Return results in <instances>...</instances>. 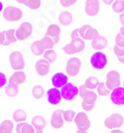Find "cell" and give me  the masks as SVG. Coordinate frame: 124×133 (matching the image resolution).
Wrapping results in <instances>:
<instances>
[{"mask_svg": "<svg viewBox=\"0 0 124 133\" xmlns=\"http://www.w3.org/2000/svg\"><path fill=\"white\" fill-rule=\"evenodd\" d=\"M79 96L81 97V107L85 111H90L93 109L94 103L97 99V94L93 90H89L85 87V84L79 87Z\"/></svg>", "mask_w": 124, "mask_h": 133, "instance_id": "6da1fadb", "label": "cell"}, {"mask_svg": "<svg viewBox=\"0 0 124 133\" xmlns=\"http://www.w3.org/2000/svg\"><path fill=\"white\" fill-rule=\"evenodd\" d=\"M85 41L81 39L80 37L77 39H73L68 44L64 46L63 51L67 54V55H73V54H78L85 50Z\"/></svg>", "mask_w": 124, "mask_h": 133, "instance_id": "7a4b0ae2", "label": "cell"}, {"mask_svg": "<svg viewBox=\"0 0 124 133\" xmlns=\"http://www.w3.org/2000/svg\"><path fill=\"white\" fill-rule=\"evenodd\" d=\"M107 57L101 51H96L90 57V65L94 70H103L107 65Z\"/></svg>", "mask_w": 124, "mask_h": 133, "instance_id": "3957f363", "label": "cell"}, {"mask_svg": "<svg viewBox=\"0 0 124 133\" xmlns=\"http://www.w3.org/2000/svg\"><path fill=\"white\" fill-rule=\"evenodd\" d=\"M61 94L63 99L72 101L79 94V88H78L73 83H68L64 88L61 89Z\"/></svg>", "mask_w": 124, "mask_h": 133, "instance_id": "277c9868", "label": "cell"}, {"mask_svg": "<svg viewBox=\"0 0 124 133\" xmlns=\"http://www.w3.org/2000/svg\"><path fill=\"white\" fill-rule=\"evenodd\" d=\"M23 16L21 9L14 6H7L3 9V17L8 22H16L19 21Z\"/></svg>", "mask_w": 124, "mask_h": 133, "instance_id": "5b68a950", "label": "cell"}, {"mask_svg": "<svg viewBox=\"0 0 124 133\" xmlns=\"http://www.w3.org/2000/svg\"><path fill=\"white\" fill-rule=\"evenodd\" d=\"M124 123V117L119 113H113L104 120V126L108 129H118Z\"/></svg>", "mask_w": 124, "mask_h": 133, "instance_id": "8992f818", "label": "cell"}, {"mask_svg": "<svg viewBox=\"0 0 124 133\" xmlns=\"http://www.w3.org/2000/svg\"><path fill=\"white\" fill-rule=\"evenodd\" d=\"M9 62L11 68L15 71H22L25 68V61H24V57H23L21 52H12L9 57Z\"/></svg>", "mask_w": 124, "mask_h": 133, "instance_id": "52a82bcc", "label": "cell"}, {"mask_svg": "<svg viewBox=\"0 0 124 133\" xmlns=\"http://www.w3.org/2000/svg\"><path fill=\"white\" fill-rule=\"evenodd\" d=\"M79 37L84 40H87V41H93L94 39L97 38V36L99 35L98 31L95 28L91 27L90 25H84L82 27L79 29Z\"/></svg>", "mask_w": 124, "mask_h": 133, "instance_id": "ba28073f", "label": "cell"}, {"mask_svg": "<svg viewBox=\"0 0 124 133\" xmlns=\"http://www.w3.org/2000/svg\"><path fill=\"white\" fill-rule=\"evenodd\" d=\"M73 122L75 123V125L78 127V130L87 131L90 128V120L85 112H79V113H77Z\"/></svg>", "mask_w": 124, "mask_h": 133, "instance_id": "9c48e42d", "label": "cell"}, {"mask_svg": "<svg viewBox=\"0 0 124 133\" xmlns=\"http://www.w3.org/2000/svg\"><path fill=\"white\" fill-rule=\"evenodd\" d=\"M80 66H81V61L79 60V58L73 57V58H71L67 62L66 72H67L68 76H70V77H75L79 72Z\"/></svg>", "mask_w": 124, "mask_h": 133, "instance_id": "30bf717a", "label": "cell"}, {"mask_svg": "<svg viewBox=\"0 0 124 133\" xmlns=\"http://www.w3.org/2000/svg\"><path fill=\"white\" fill-rule=\"evenodd\" d=\"M32 31H33L32 24L29 22H24L16 30L15 35H16V38H17L18 41H24V40H26L31 36Z\"/></svg>", "mask_w": 124, "mask_h": 133, "instance_id": "8fae6325", "label": "cell"}, {"mask_svg": "<svg viewBox=\"0 0 124 133\" xmlns=\"http://www.w3.org/2000/svg\"><path fill=\"white\" fill-rule=\"evenodd\" d=\"M105 84L109 90H113L114 89L120 87V75H119V72L117 71H110V72H107Z\"/></svg>", "mask_w": 124, "mask_h": 133, "instance_id": "7c38bea8", "label": "cell"}, {"mask_svg": "<svg viewBox=\"0 0 124 133\" xmlns=\"http://www.w3.org/2000/svg\"><path fill=\"white\" fill-rule=\"evenodd\" d=\"M46 96H47L48 102L52 105H58L63 99L61 89H56V88H52V89H48L46 92Z\"/></svg>", "mask_w": 124, "mask_h": 133, "instance_id": "4fadbf2b", "label": "cell"}, {"mask_svg": "<svg viewBox=\"0 0 124 133\" xmlns=\"http://www.w3.org/2000/svg\"><path fill=\"white\" fill-rule=\"evenodd\" d=\"M110 100L115 105H124V88L118 87L111 90Z\"/></svg>", "mask_w": 124, "mask_h": 133, "instance_id": "5bb4252c", "label": "cell"}, {"mask_svg": "<svg viewBox=\"0 0 124 133\" xmlns=\"http://www.w3.org/2000/svg\"><path fill=\"white\" fill-rule=\"evenodd\" d=\"M52 84H53V88H56V89H62L64 88L67 83H68V78L67 75H65L64 72H56L53 77H52Z\"/></svg>", "mask_w": 124, "mask_h": 133, "instance_id": "9a60e30c", "label": "cell"}, {"mask_svg": "<svg viewBox=\"0 0 124 133\" xmlns=\"http://www.w3.org/2000/svg\"><path fill=\"white\" fill-rule=\"evenodd\" d=\"M100 9L98 0H86L85 5V11L88 16H95L98 14Z\"/></svg>", "mask_w": 124, "mask_h": 133, "instance_id": "2e32d148", "label": "cell"}, {"mask_svg": "<svg viewBox=\"0 0 124 133\" xmlns=\"http://www.w3.org/2000/svg\"><path fill=\"white\" fill-rule=\"evenodd\" d=\"M63 111L61 109H58V110H55L53 112L51 116V120H50V123H51L52 127L55 128V129H60L64 126V117H63Z\"/></svg>", "mask_w": 124, "mask_h": 133, "instance_id": "e0dca14e", "label": "cell"}, {"mask_svg": "<svg viewBox=\"0 0 124 133\" xmlns=\"http://www.w3.org/2000/svg\"><path fill=\"white\" fill-rule=\"evenodd\" d=\"M35 70L41 77H45L50 72V63L45 59H40L35 65Z\"/></svg>", "mask_w": 124, "mask_h": 133, "instance_id": "ac0fdd59", "label": "cell"}, {"mask_svg": "<svg viewBox=\"0 0 124 133\" xmlns=\"http://www.w3.org/2000/svg\"><path fill=\"white\" fill-rule=\"evenodd\" d=\"M60 35H61V28L56 24H51L47 31H46V36L50 37L54 40L55 44H58L60 41Z\"/></svg>", "mask_w": 124, "mask_h": 133, "instance_id": "d6986e66", "label": "cell"}, {"mask_svg": "<svg viewBox=\"0 0 124 133\" xmlns=\"http://www.w3.org/2000/svg\"><path fill=\"white\" fill-rule=\"evenodd\" d=\"M26 81V75L23 71H16L15 72H13V75L10 76L8 83L10 84H14V85H19L25 83Z\"/></svg>", "mask_w": 124, "mask_h": 133, "instance_id": "ffe728a7", "label": "cell"}, {"mask_svg": "<svg viewBox=\"0 0 124 133\" xmlns=\"http://www.w3.org/2000/svg\"><path fill=\"white\" fill-rule=\"evenodd\" d=\"M107 44H108V41L102 35H98L96 39L91 41V47H92V49H94L96 51H101L102 49L106 48Z\"/></svg>", "mask_w": 124, "mask_h": 133, "instance_id": "44dd1931", "label": "cell"}, {"mask_svg": "<svg viewBox=\"0 0 124 133\" xmlns=\"http://www.w3.org/2000/svg\"><path fill=\"white\" fill-rule=\"evenodd\" d=\"M16 132L17 133H35V128L31 123L27 122H20L16 125Z\"/></svg>", "mask_w": 124, "mask_h": 133, "instance_id": "7402d4cb", "label": "cell"}, {"mask_svg": "<svg viewBox=\"0 0 124 133\" xmlns=\"http://www.w3.org/2000/svg\"><path fill=\"white\" fill-rule=\"evenodd\" d=\"M31 124L33 125L35 130H44L46 127V119L41 115H37L32 118Z\"/></svg>", "mask_w": 124, "mask_h": 133, "instance_id": "603a6c76", "label": "cell"}, {"mask_svg": "<svg viewBox=\"0 0 124 133\" xmlns=\"http://www.w3.org/2000/svg\"><path fill=\"white\" fill-rule=\"evenodd\" d=\"M45 47L44 45L42 44L41 41H35L31 45V52L34 54L35 56H40V55H44L45 53Z\"/></svg>", "mask_w": 124, "mask_h": 133, "instance_id": "cb8c5ba5", "label": "cell"}, {"mask_svg": "<svg viewBox=\"0 0 124 133\" xmlns=\"http://www.w3.org/2000/svg\"><path fill=\"white\" fill-rule=\"evenodd\" d=\"M15 32H16V30H14V29H9V30L5 31V42H4L3 46H9V45L14 44L15 42H17Z\"/></svg>", "mask_w": 124, "mask_h": 133, "instance_id": "d4e9b609", "label": "cell"}, {"mask_svg": "<svg viewBox=\"0 0 124 133\" xmlns=\"http://www.w3.org/2000/svg\"><path fill=\"white\" fill-rule=\"evenodd\" d=\"M59 21L64 26H68V25H71L72 22H73V15L70 12H67V11L62 12L59 15Z\"/></svg>", "mask_w": 124, "mask_h": 133, "instance_id": "484cf974", "label": "cell"}, {"mask_svg": "<svg viewBox=\"0 0 124 133\" xmlns=\"http://www.w3.org/2000/svg\"><path fill=\"white\" fill-rule=\"evenodd\" d=\"M13 128H14V124L11 120L6 119L0 123V133H12Z\"/></svg>", "mask_w": 124, "mask_h": 133, "instance_id": "4316f807", "label": "cell"}, {"mask_svg": "<svg viewBox=\"0 0 124 133\" xmlns=\"http://www.w3.org/2000/svg\"><path fill=\"white\" fill-rule=\"evenodd\" d=\"M13 119L14 121H16L17 123L20 122H25V120L27 119V113L24 109H16V110L13 112Z\"/></svg>", "mask_w": 124, "mask_h": 133, "instance_id": "83f0119b", "label": "cell"}, {"mask_svg": "<svg viewBox=\"0 0 124 133\" xmlns=\"http://www.w3.org/2000/svg\"><path fill=\"white\" fill-rule=\"evenodd\" d=\"M98 84H99L98 78L92 76V77H89V78H86V81L85 83V87L87 89H89V90H93L94 89H97Z\"/></svg>", "mask_w": 124, "mask_h": 133, "instance_id": "f1b7e54d", "label": "cell"}, {"mask_svg": "<svg viewBox=\"0 0 124 133\" xmlns=\"http://www.w3.org/2000/svg\"><path fill=\"white\" fill-rule=\"evenodd\" d=\"M32 94H33V96L36 99H40V98H42L44 96L45 89H44V88L42 85H39V84L34 85L33 89H32Z\"/></svg>", "mask_w": 124, "mask_h": 133, "instance_id": "f546056e", "label": "cell"}, {"mask_svg": "<svg viewBox=\"0 0 124 133\" xmlns=\"http://www.w3.org/2000/svg\"><path fill=\"white\" fill-rule=\"evenodd\" d=\"M5 94L9 97H15L18 94V87L17 85H14V84L8 83L5 88Z\"/></svg>", "mask_w": 124, "mask_h": 133, "instance_id": "4dcf8cb0", "label": "cell"}, {"mask_svg": "<svg viewBox=\"0 0 124 133\" xmlns=\"http://www.w3.org/2000/svg\"><path fill=\"white\" fill-rule=\"evenodd\" d=\"M58 55H57L56 51L55 50H46L44 53V59L47 60L49 63H54L57 60Z\"/></svg>", "mask_w": 124, "mask_h": 133, "instance_id": "1f68e13d", "label": "cell"}, {"mask_svg": "<svg viewBox=\"0 0 124 133\" xmlns=\"http://www.w3.org/2000/svg\"><path fill=\"white\" fill-rule=\"evenodd\" d=\"M112 10L115 13H123L124 11V0H116L112 3Z\"/></svg>", "mask_w": 124, "mask_h": 133, "instance_id": "d6a6232c", "label": "cell"}, {"mask_svg": "<svg viewBox=\"0 0 124 133\" xmlns=\"http://www.w3.org/2000/svg\"><path fill=\"white\" fill-rule=\"evenodd\" d=\"M41 42H42V44L44 45L46 50H52L54 48V46L56 45L54 40L50 38V37H48V36H46V35L43 37V39L41 40Z\"/></svg>", "mask_w": 124, "mask_h": 133, "instance_id": "836d02e7", "label": "cell"}, {"mask_svg": "<svg viewBox=\"0 0 124 133\" xmlns=\"http://www.w3.org/2000/svg\"><path fill=\"white\" fill-rule=\"evenodd\" d=\"M77 115V113L73 110H64L63 111V117H64V120L68 122H73L74 120V117Z\"/></svg>", "mask_w": 124, "mask_h": 133, "instance_id": "e575fe53", "label": "cell"}, {"mask_svg": "<svg viewBox=\"0 0 124 133\" xmlns=\"http://www.w3.org/2000/svg\"><path fill=\"white\" fill-rule=\"evenodd\" d=\"M96 89H97V94L100 96H107L108 94H110V90L106 88L105 83H99Z\"/></svg>", "mask_w": 124, "mask_h": 133, "instance_id": "d590c367", "label": "cell"}, {"mask_svg": "<svg viewBox=\"0 0 124 133\" xmlns=\"http://www.w3.org/2000/svg\"><path fill=\"white\" fill-rule=\"evenodd\" d=\"M25 5L32 10H36V9H39L41 6V0H27Z\"/></svg>", "mask_w": 124, "mask_h": 133, "instance_id": "8d00e7d4", "label": "cell"}, {"mask_svg": "<svg viewBox=\"0 0 124 133\" xmlns=\"http://www.w3.org/2000/svg\"><path fill=\"white\" fill-rule=\"evenodd\" d=\"M115 46H118L120 48H124V36L121 34H117L115 37Z\"/></svg>", "mask_w": 124, "mask_h": 133, "instance_id": "74e56055", "label": "cell"}, {"mask_svg": "<svg viewBox=\"0 0 124 133\" xmlns=\"http://www.w3.org/2000/svg\"><path fill=\"white\" fill-rule=\"evenodd\" d=\"M113 52H114V54L116 55L117 58H120V57H123L124 56V48H120L118 46H114Z\"/></svg>", "mask_w": 124, "mask_h": 133, "instance_id": "f35d334b", "label": "cell"}, {"mask_svg": "<svg viewBox=\"0 0 124 133\" xmlns=\"http://www.w3.org/2000/svg\"><path fill=\"white\" fill-rule=\"evenodd\" d=\"M78 0H60V3L61 5L64 6V7H71L73 6V4L77 3Z\"/></svg>", "mask_w": 124, "mask_h": 133, "instance_id": "ab89813d", "label": "cell"}, {"mask_svg": "<svg viewBox=\"0 0 124 133\" xmlns=\"http://www.w3.org/2000/svg\"><path fill=\"white\" fill-rule=\"evenodd\" d=\"M7 83H8V81H7L5 74L0 72V89L4 88L6 84H7Z\"/></svg>", "mask_w": 124, "mask_h": 133, "instance_id": "60d3db41", "label": "cell"}, {"mask_svg": "<svg viewBox=\"0 0 124 133\" xmlns=\"http://www.w3.org/2000/svg\"><path fill=\"white\" fill-rule=\"evenodd\" d=\"M71 38L73 39H77V38H79V29H74L73 32H72V35H71Z\"/></svg>", "mask_w": 124, "mask_h": 133, "instance_id": "b9f144b4", "label": "cell"}, {"mask_svg": "<svg viewBox=\"0 0 124 133\" xmlns=\"http://www.w3.org/2000/svg\"><path fill=\"white\" fill-rule=\"evenodd\" d=\"M5 42V32H0V45H4Z\"/></svg>", "mask_w": 124, "mask_h": 133, "instance_id": "7bdbcfd3", "label": "cell"}, {"mask_svg": "<svg viewBox=\"0 0 124 133\" xmlns=\"http://www.w3.org/2000/svg\"><path fill=\"white\" fill-rule=\"evenodd\" d=\"M102 1H103V3L105 5H112V3L115 0H102Z\"/></svg>", "mask_w": 124, "mask_h": 133, "instance_id": "ee69618b", "label": "cell"}, {"mask_svg": "<svg viewBox=\"0 0 124 133\" xmlns=\"http://www.w3.org/2000/svg\"><path fill=\"white\" fill-rule=\"evenodd\" d=\"M119 21H120V23L124 26V12L120 14V16H119Z\"/></svg>", "mask_w": 124, "mask_h": 133, "instance_id": "f6af8a7d", "label": "cell"}, {"mask_svg": "<svg viewBox=\"0 0 124 133\" xmlns=\"http://www.w3.org/2000/svg\"><path fill=\"white\" fill-rule=\"evenodd\" d=\"M110 133H124L123 131H121L120 129H113V130H111V132Z\"/></svg>", "mask_w": 124, "mask_h": 133, "instance_id": "bcb514c9", "label": "cell"}, {"mask_svg": "<svg viewBox=\"0 0 124 133\" xmlns=\"http://www.w3.org/2000/svg\"><path fill=\"white\" fill-rule=\"evenodd\" d=\"M18 3H20V4H26V2H27V0H16Z\"/></svg>", "mask_w": 124, "mask_h": 133, "instance_id": "7dc6e473", "label": "cell"}, {"mask_svg": "<svg viewBox=\"0 0 124 133\" xmlns=\"http://www.w3.org/2000/svg\"><path fill=\"white\" fill-rule=\"evenodd\" d=\"M119 34H121L122 36H124V26L120 28V31H119Z\"/></svg>", "mask_w": 124, "mask_h": 133, "instance_id": "c3c4849f", "label": "cell"}, {"mask_svg": "<svg viewBox=\"0 0 124 133\" xmlns=\"http://www.w3.org/2000/svg\"><path fill=\"white\" fill-rule=\"evenodd\" d=\"M118 61L121 63V64H124V56L123 57H120V58H118Z\"/></svg>", "mask_w": 124, "mask_h": 133, "instance_id": "681fc988", "label": "cell"}, {"mask_svg": "<svg viewBox=\"0 0 124 133\" xmlns=\"http://www.w3.org/2000/svg\"><path fill=\"white\" fill-rule=\"evenodd\" d=\"M3 9H4L3 8V3L0 1V12H3Z\"/></svg>", "mask_w": 124, "mask_h": 133, "instance_id": "f907efd6", "label": "cell"}, {"mask_svg": "<svg viewBox=\"0 0 124 133\" xmlns=\"http://www.w3.org/2000/svg\"><path fill=\"white\" fill-rule=\"evenodd\" d=\"M75 133H87V131H82V130H78Z\"/></svg>", "mask_w": 124, "mask_h": 133, "instance_id": "816d5d0a", "label": "cell"}, {"mask_svg": "<svg viewBox=\"0 0 124 133\" xmlns=\"http://www.w3.org/2000/svg\"><path fill=\"white\" fill-rule=\"evenodd\" d=\"M35 133H44L43 130H35Z\"/></svg>", "mask_w": 124, "mask_h": 133, "instance_id": "f5cc1de1", "label": "cell"}, {"mask_svg": "<svg viewBox=\"0 0 124 133\" xmlns=\"http://www.w3.org/2000/svg\"><path fill=\"white\" fill-rule=\"evenodd\" d=\"M123 88H124V83H123Z\"/></svg>", "mask_w": 124, "mask_h": 133, "instance_id": "db71d44e", "label": "cell"}]
</instances>
